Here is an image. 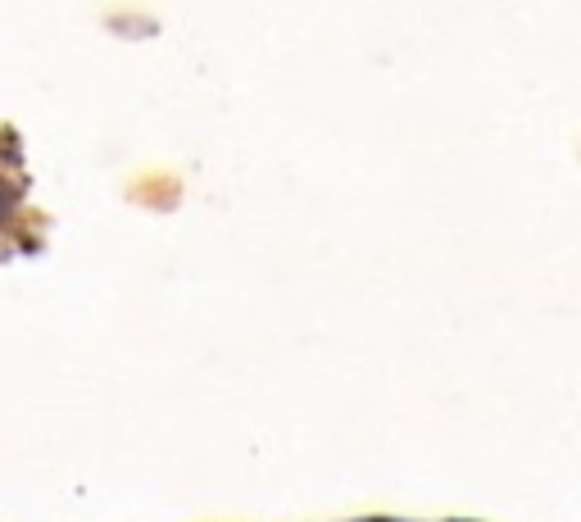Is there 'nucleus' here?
I'll use <instances>...</instances> for the list:
<instances>
[{
	"instance_id": "f257e3e1",
	"label": "nucleus",
	"mask_w": 581,
	"mask_h": 522,
	"mask_svg": "<svg viewBox=\"0 0 581 522\" xmlns=\"http://www.w3.org/2000/svg\"><path fill=\"white\" fill-rule=\"evenodd\" d=\"M5 205H10V191L0 187V214H5Z\"/></svg>"
},
{
	"instance_id": "f03ea898",
	"label": "nucleus",
	"mask_w": 581,
	"mask_h": 522,
	"mask_svg": "<svg viewBox=\"0 0 581 522\" xmlns=\"http://www.w3.org/2000/svg\"><path fill=\"white\" fill-rule=\"evenodd\" d=\"M368 522H391V518H368Z\"/></svg>"
}]
</instances>
